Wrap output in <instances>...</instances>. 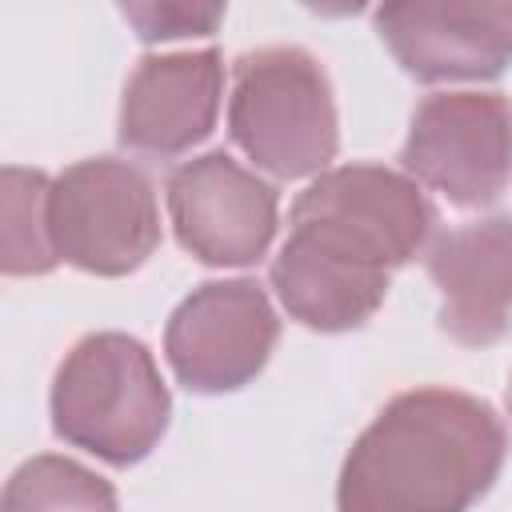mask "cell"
<instances>
[{
  "instance_id": "cell-1",
  "label": "cell",
  "mask_w": 512,
  "mask_h": 512,
  "mask_svg": "<svg viewBox=\"0 0 512 512\" xmlns=\"http://www.w3.org/2000/svg\"><path fill=\"white\" fill-rule=\"evenodd\" d=\"M508 456L504 420L460 388H408L356 436L340 464L336 512H468Z\"/></svg>"
},
{
  "instance_id": "cell-2",
  "label": "cell",
  "mask_w": 512,
  "mask_h": 512,
  "mask_svg": "<svg viewBox=\"0 0 512 512\" xmlns=\"http://www.w3.org/2000/svg\"><path fill=\"white\" fill-rule=\"evenodd\" d=\"M52 432L112 464H140L168 432L172 396L152 352L128 332H92L60 360L52 396Z\"/></svg>"
},
{
  "instance_id": "cell-3",
  "label": "cell",
  "mask_w": 512,
  "mask_h": 512,
  "mask_svg": "<svg viewBox=\"0 0 512 512\" xmlns=\"http://www.w3.org/2000/svg\"><path fill=\"white\" fill-rule=\"evenodd\" d=\"M228 136L252 168L276 180L328 172L340 148V116L324 64L296 44L244 52L232 68Z\"/></svg>"
},
{
  "instance_id": "cell-4",
  "label": "cell",
  "mask_w": 512,
  "mask_h": 512,
  "mask_svg": "<svg viewBox=\"0 0 512 512\" xmlns=\"http://www.w3.org/2000/svg\"><path fill=\"white\" fill-rule=\"evenodd\" d=\"M288 224L340 256L396 272L428 248L436 208L408 172L360 160L320 172L296 196Z\"/></svg>"
},
{
  "instance_id": "cell-5",
  "label": "cell",
  "mask_w": 512,
  "mask_h": 512,
  "mask_svg": "<svg viewBox=\"0 0 512 512\" xmlns=\"http://www.w3.org/2000/svg\"><path fill=\"white\" fill-rule=\"evenodd\" d=\"M56 256L92 276H128L160 244L152 180L120 156H88L52 176Z\"/></svg>"
},
{
  "instance_id": "cell-6",
  "label": "cell",
  "mask_w": 512,
  "mask_h": 512,
  "mask_svg": "<svg viewBox=\"0 0 512 512\" xmlns=\"http://www.w3.org/2000/svg\"><path fill=\"white\" fill-rule=\"evenodd\" d=\"M404 172L460 208H484L512 188V100L500 92H432L412 112Z\"/></svg>"
},
{
  "instance_id": "cell-7",
  "label": "cell",
  "mask_w": 512,
  "mask_h": 512,
  "mask_svg": "<svg viewBox=\"0 0 512 512\" xmlns=\"http://www.w3.org/2000/svg\"><path fill=\"white\" fill-rule=\"evenodd\" d=\"M276 336V308L256 280H208L168 316L164 360L188 392L224 396L264 372Z\"/></svg>"
},
{
  "instance_id": "cell-8",
  "label": "cell",
  "mask_w": 512,
  "mask_h": 512,
  "mask_svg": "<svg viewBox=\"0 0 512 512\" xmlns=\"http://www.w3.org/2000/svg\"><path fill=\"white\" fill-rule=\"evenodd\" d=\"M164 200L180 248L212 268L256 264L276 236V188L228 152H204L172 168Z\"/></svg>"
},
{
  "instance_id": "cell-9",
  "label": "cell",
  "mask_w": 512,
  "mask_h": 512,
  "mask_svg": "<svg viewBox=\"0 0 512 512\" xmlns=\"http://www.w3.org/2000/svg\"><path fill=\"white\" fill-rule=\"evenodd\" d=\"M396 64L424 84L496 80L512 64V24L500 4L400 0L372 12Z\"/></svg>"
},
{
  "instance_id": "cell-10",
  "label": "cell",
  "mask_w": 512,
  "mask_h": 512,
  "mask_svg": "<svg viewBox=\"0 0 512 512\" xmlns=\"http://www.w3.org/2000/svg\"><path fill=\"white\" fill-rule=\"evenodd\" d=\"M220 100L224 60L216 48L152 52L124 84L116 136L136 156L176 160L216 128Z\"/></svg>"
},
{
  "instance_id": "cell-11",
  "label": "cell",
  "mask_w": 512,
  "mask_h": 512,
  "mask_svg": "<svg viewBox=\"0 0 512 512\" xmlns=\"http://www.w3.org/2000/svg\"><path fill=\"white\" fill-rule=\"evenodd\" d=\"M440 292V328L468 348H488L512 328V216H484L428 248Z\"/></svg>"
},
{
  "instance_id": "cell-12",
  "label": "cell",
  "mask_w": 512,
  "mask_h": 512,
  "mask_svg": "<svg viewBox=\"0 0 512 512\" xmlns=\"http://www.w3.org/2000/svg\"><path fill=\"white\" fill-rule=\"evenodd\" d=\"M280 308L312 332H348L376 316L388 296L392 272L340 256L304 232L288 228V240L268 268Z\"/></svg>"
},
{
  "instance_id": "cell-13",
  "label": "cell",
  "mask_w": 512,
  "mask_h": 512,
  "mask_svg": "<svg viewBox=\"0 0 512 512\" xmlns=\"http://www.w3.org/2000/svg\"><path fill=\"white\" fill-rule=\"evenodd\" d=\"M52 176L24 164L0 172V268L4 276H44L60 264L52 244Z\"/></svg>"
},
{
  "instance_id": "cell-14",
  "label": "cell",
  "mask_w": 512,
  "mask_h": 512,
  "mask_svg": "<svg viewBox=\"0 0 512 512\" xmlns=\"http://www.w3.org/2000/svg\"><path fill=\"white\" fill-rule=\"evenodd\" d=\"M0 512H120L116 488L72 456H32L8 484Z\"/></svg>"
},
{
  "instance_id": "cell-15",
  "label": "cell",
  "mask_w": 512,
  "mask_h": 512,
  "mask_svg": "<svg viewBox=\"0 0 512 512\" xmlns=\"http://www.w3.org/2000/svg\"><path fill=\"white\" fill-rule=\"evenodd\" d=\"M120 16L132 24V32L144 44H168V40H200V36H212L224 24V4L140 0V4H124Z\"/></svg>"
},
{
  "instance_id": "cell-16",
  "label": "cell",
  "mask_w": 512,
  "mask_h": 512,
  "mask_svg": "<svg viewBox=\"0 0 512 512\" xmlns=\"http://www.w3.org/2000/svg\"><path fill=\"white\" fill-rule=\"evenodd\" d=\"M500 8H504V20L512 24V4H500Z\"/></svg>"
},
{
  "instance_id": "cell-17",
  "label": "cell",
  "mask_w": 512,
  "mask_h": 512,
  "mask_svg": "<svg viewBox=\"0 0 512 512\" xmlns=\"http://www.w3.org/2000/svg\"><path fill=\"white\" fill-rule=\"evenodd\" d=\"M508 412H512V380H508Z\"/></svg>"
}]
</instances>
